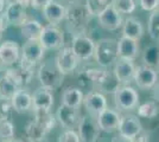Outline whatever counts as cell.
Wrapping results in <instances>:
<instances>
[{
	"label": "cell",
	"instance_id": "obj_32",
	"mask_svg": "<svg viewBox=\"0 0 159 142\" xmlns=\"http://www.w3.org/2000/svg\"><path fill=\"white\" fill-rule=\"evenodd\" d=\"M112 2L113 0H86L87 7L93 17H98Z\"/></svg>",
	"mask_w": 159,
	"mask_h": 142
},
{
	"label": "cell",
	"instance_id": "obj_43",
	"mask_svg": "<svg viewBox=\"0 0 159 142\" xmlns=\"http://www.w3.org/2000/svg\"><path fill=\"white\" fill-rule=\"evenodd\" d=\"M6 0H0V14L4 12V10H5V7H6Z\"/></svg>",
	"mask_w": 159,
	"mask_h": 142
},
{
	"label": "cell",
	"instance_id": "obj_34",
	"mask_svg": "<svg viewBox=\"0 0 159 142\" xmlns=\"http://www.w3.org/2000/svg\"><path fill=\"white\" fill-rule=\"evenodd\" d=\"M34 114H36V118L39 120L49 129V131H51L55 128L56 122H57L56 115H52L50 111H48V113H34Z\"/></svg>",
	"mask_w": 159,
	"mask_h": 142
},
{
	"label": "cell",
	"instance_id": "obj_12",
	"mask_svg": "<svg viewBox=\"0 0 159 142\" xmlns=\"http://www.w3.org/2000/svg\"><path fill=\"white\" fill-rule=\"evenodd\" d=\"M53 90L40 85L32 94V109L34 113H48L53 107Z\"/></svg>",
	"mask_w": 159,
	"mask_h": 142
},
{
	"label": "cell",
	"instance_id": "obj_31",
	"mask_svg": "<svg viewBox=\"0 0 159 142\" xmlns=\"http://www.w3.org/2000/svg\"><path fill=\"white\" fill-rule=\"evenodd\" d=\"M16 130L13 123L7 117H0V141H6L13 139Z\"/></svg>",
	"mask_w": 159,
	"mask_h": 142
},
{
	"label": "cell",
	"instance_id": "obj_46",
	"mask_svg": "<svg viewBox=\"0 0 159 142\" xmlns=\"http://www.w3.org/2000/svg\"><path fill=\"white\" fill-rule=\"evenodd\" d=\"M157 43H158V44H159V38H158V41H157Z\"/></svg>",
	"mask_w": 159,
	"mask_h": 142
},
{
	"label": "cell",
	"instance_id": "obj_15",
	"mask_svg": "<svg viewBox=\"0 0 159 142\" xmlns=\"http://www.w3.org/2000/svg\"><path fill=\"white\" fill-rule=\"evenodd\" d=\"M120 134L131 137V139H135L137 136H139L143 131V123L140 121V117L133 113H125L122 114L121 117V122H120L119 127Z\"/></svg>",
	"mask_w": 159,
	"mask_h": 142
},
{
	"label": "cell",
	"instance_id": "obj_19",
	"mask_svg": "<svg viewBox=\"0 0 159 142\" xmlns=\"http://www.w3.org/2000/svg\"><path fill=\"white\" fill-rule=\"evenodd\" d=\"M2 15L5 17L8 25L21 26L27 19L26 7L23 6L18 1L7 2L6 7H5V12H4Z\"/></svg>",
	"mask_w": 159,
	"mask_h": 142
},
{
	"label": "cell",
	"instance_id": "obj_20",
	"mask_svg": "<svg viewBox=\"0 0 159 142\" xmlns=\"http://www.w3.org/2000/svg\"><path fill=\"white\" fill-rule=\"evenodd\" d=\"M42 11H43L44 18L52 25H57L66 19V7L56 0H49V2Z\"/></svg>",
	"mask_w": 159,
	"mask_h": 142
},
{
	"label": "cell",
	"instance_id": "obj_23",
	"mask_svg": "<svg viewBox=\"0 0 159 142\" xmlns=\"http://www.w3.org/2000/svg\"><path fill=\"white\" fill-rule=\"evenodd\" d=\"M12 101V107L16 113H26L30 109H32V94H30V91L25 88L19 89L13 97L11 98Z\"/></svg>",
	"mask_w": 159,
	"mask_h": 142
},
{
	"label": "cell",
	"instance_id": "obj_37",
	"mask_svg": "<svg viewBox=\"0 0 159 142\" xmlns=\"http://www.w3.org/2000/svg\"><path fill=\"white\" fill-rule=\"evenodd\" d=\"M139 5L144 11L153 12L159 7V0H139Z\"/></svg>",
	"mask_w": 159,
	"mask_h": 142
},
{
	"label": "cell",
	"instance_id": "obj_14",
	"mask_svg": "<svg viewBox=\"0 0 159 142\" xmlns=\"http://www.w3.org/2000/svg\"><path fill=\"white\" fill-rule=\"evenodd\" d=\"M98 23L100 26L107 31H116L120 27H122L124 18L122 14L114 7V5L111 4L98 15Z\"/></svg>",
	"mask_w": 159,
	"mask_h": 142
},
{
	"label": "cell",
	"instance_id": "obj_17",
	"mask_svg": "<svg viewBox=\"0 0 159 142\" xmlns=\"http://www.w3.org/2000/svg\"><path fill=\"white\" fill-rule=\"evenodd\" d=\"M137 65L134 64V61L122 59L119 58L113 65V74L115 75L116 80L120 84H131L134 82Z\"/></svg>",
	"mask_w": 159,
	"mask_h": 142
},
{
	"label": "cell",
	"instance_id": "obj_25",
	"mask_svg": "<svg viewBox=\"0 0 159 142\" xmlns=\"http://www.w3.org/2000/svg\"><path fill=\"white\" fill-rule=\"evenodd\" d=\"M83 100H84V94L82 89L77 87H68L62 93L61 103L73 108H80L81 105H83Z\"/></svg>",
	"mask_w": 159,
	"mask_h": 142
},
{
	"label": "cell",
	"instance_id": "obj_21",
	"mask_svg": "<svg viewBox=\"0 0 159 142\" xmlns=\"http://www.w3.org/2000/svg\"><path fill=\"white\" fill-rule=\"evenodd\" d=\"M24 133L29 142H44L47 139V135L50 131L39 120L34 118L33 121L26 123L24 128Z\"/></svg>",
	"mask_w": 159,
	"mask_h": 142
},
{
	"label": "cell",
	"instance_id": "obj_40",
	"mask_svg": "<svg viewBox=\"0 0 159 142\" xmlns=\"http://www.w3.org/2000/svg\"><path fill=\"white\" fill-rule=\"evenodd\" d=\"M7 25H8V24H7L5 17H4L2 14H0V38L2 37V33H4V31L6 30Z\"/></svg>",
	"mask_w": 159,
	"mask_h": 142
},
{
	"label": "cell",
	"instance_id": "obj_13",
	"mask_svg": "<svg viewBox=\"0 0 159 142\" xmlns=\"http://www.w3.org/2000/svg\"><path fill=\"white\" fill-rule=\"evenodd\" d=\"M55 59L57 63V67L64 75L73 74L74 71L79 68L80 63H81L71 46H64L61 50H58V54Z\"/></svg>",
	"mask_w": 159,
	"mask_h": 142
},
{
	"label": "cell",
	"instance_id": "obj_10",
	"mask_svg": "<svg viewBox=\"0 0 159 142\" xmlns=\"http://www.w3.org/2000/svg\"><path fill=\"white\" fill-rule=\"evenodd\" d=\"M122 113L116 108L107 107L102 113L96 116V121L99 123L100 128L103 133H115L119 130L120 122H121Z\"/></svg>",
	"mask_w": 159,
	"mask_h": 142
},
{
	"label": "cell",
	"instance_id": "obj_5",
	"mask_svg": "<svg viewBox=\"0 0 159 142\" xmlns=\"http://www.w3.org/2000/svg\"><path fill=\"white\" fill-rule=\"evenodd\" d=\"M45 51L39 41H26L21 47L20 62L29 68H33L42 63Z\"/></svg>",
	"mask_w": 159,
	"mask_h": 142
},
{
	"label": "cell",
	"instance_id": "obj_8",
	"mask_svg": "<svg viewBox=\"0 0 159 142\" xmlns=\"http://www.w3.org/2000/svg\"><path fill=\"white\" fill-rule=\"evenodd\" d=\"M39 41L45 50H61L62 47H64L66 38L61 28L50 24L43 27Z\"/></svg>",
	"mask_w": 159,
	"mask_h": 142
},
{
	"label": "cell",
	"instance_id": "obj_3",
	"mask_svg": "<svg viewBox=\"0 0 159 142\" xmlns=\"http://www.w3.org/2000/svg\"><path fill=\"white\" fill-rule=\"evenodd\" d=\"M114 104L115 108L122 114L133 113L140 104V96L138 90L131 84H120L114 93Z\"/></svg>",
	"mask_w": 159,
	"mask_h": 142
},
{
	"label": "cell",
	"instance_id": "obj_16",
	"mask_svg": "<svg viewBox=\"0 0 159 142\" xmlns=\"http://www.w3.org/2000/svg\"><path fill=\"white\" fill-rule=\"evenodd\" d=\"M83 107L86 109L87 114L96 117L100 113H102L108 107L107 97L105 96L103 93L98 91V90L89 91L88 94L84 95Z\"/></svg>",
	"mask_w": 159,
	"mask_h": 142
},
{
	"label": "cell",
	"instance_id": "obj_30",
	"mask_svg": "<svg viewBox=\"0 0 159 142\" xmlns=\"http://www.w3.org/2000/svg\"><path fill=\"white\" fill-rule=\"evenodd\" d=\"M147 32L153 41H158L159 38V7L151 12L147 21Z\"/></svg>",
	"mask_w": 159,
	"mask_h": 142
},
{
	"label": "cell",
	"instance_id": "obj_9",
	"mask_svg": "<svg viewBox=\"0 0 159 142\" xmlns=\"http://www.w3.org/2000/svg\"><path fill=\"white\" fill-rule=\"evenodd\" d=\"M159 82V74L157 69L141 64L137 67L135 76H134V83L135 85L141 90H151Z\"/></svg>",
	"mask_w": 159,
	"mask_h": 142
},
{
	"label": "cell",
	"instance_id": "obj_33",
	"mask_svg": "<svg viewBox=\"0 0 159 142\" xmlns=\"http://www.w3.org/2000/svg\"><path fill=\"white\" fill-rule=\"evenodd\" d=\"M112 4L121 14H131L135 11V0H113Z\"/></svg>",
	"mask_w": 159,
	"mask_h": 142
},
{
	"label": "cell",
	"instance_id": "obj_2",
	"mask_svg": "<svg viewBox=\"0 0 159 142\" xmlns=\"http://www.w3.org/2000/svg\"><path fill=\"white\" fill-rule=\"evenodd\" d=\"M94 59L96 61L99 67L111 68L119 59V50H118V41L114 38H103L96 41Z\"/></svg>",
	"mask_w": 159,
	"mask_h": 142
},
{
	"label": "cell",
	"instance_id": "obj_38",
	"mask_svg": "<svg viewBox=\"0 0 159 142\" xmlns=\"http://www.w3.org/2000/svg\"><path fill=\"white\" fill-rule=\"evenodd\" d=\"M49 0H30V6L34 10H43Z\"/></svg>",
	"mask_w": 159,
	"mask_h": 142
},
{
	"label": "cell",
	"instance_id": "obj_22",
	"mask_svg": "<svg viewBox=\"0 0 159 142\" xmlns=\"http://www.w3.org/2000/svg\"><path fill=\"white\" fill-rule=\"evenodd\" d=\"M118 50H119V58L135 61L140 52L139 41L121 36V38L118 41Z\"/></svg>",
	"mask_w": 159,
	"mask_h": 142
},
{
	"label": "cell",
	"instance_id": "obj_42",
	"mask_svg": "<svg viewBox=\"0 0 159 142\" xmlns=\"http://www.w3.org/2000/svg\"><path fill=\"white\" fill-rule=\"evenodd\" d=\"M153 95H154V100L158 102L159 104V82L157 83V85L153 88Z\"/></svg>",
	"mask_w": 159,
	"mask_h": 142
},
{
	"label": "cell",
	"instance_id": "obj_18",
	"mask_svg": "<svg viewBox=\"0 0 159 142\" xmlns=\"http://www.w3.org/2000/svg\"><path fill=\"white\" fill-rule=\"evenodd\" d=\"M21 49L14 41H5L0 44V62L1 64L12 67L20 61Z\"/></svg>",
	"mask_w": 159,
	"mask_h": 142
},
{
	"label": "cell",
	"instance_id": "obj_11",
	"mask_svg": "<svg viewBox=\"0 0 159 142\" xmlns=\"http://www.w3.org/2000/svg\"><path fill=\"white\" fill-rule=\"evenodd\" d=\"M82 116L80 108H73L62 103L56 111L57 122L64 129H77Z\"/></svg>",
	"mask_w": 159,
	"mask_h": 142
},
{
	"label": "cell",
	"instance_id": "obj_7",
	"mask_svg": "<svg viewBox=\"0 0 159 142\" xmlns=\"http://www.w3.org/2000/svg\"><path fill=\"white\" fill-rule=\"evenodd\" d=\"M76 130H77L82 142H98L100 135L102 133L99 123L96 121V117L89 115V114L82 116L81 122Z\"/></svg>",
	"mask_w": 159,
	"mask_h": 142
},
{
	"label": "cell",
	"instance_id": "obj_35",
	"mask_svg": "<svg viewBox=\"0 0 159 142\" xmlns=\"http://www.w3.org/2000/svg\"><path fill=\"white\" fill-rule=\"evenodd\" d=\"M58 142H82L76 129H66L58 137Z\"/></svg>",
	"mask_w": 159,
	"mask_h": 142
},
{
	"label": "cell",
	"instance_id": "obj_6",
	"mask_svg": "<svg viewBox=\"0 0 159 142\" xmlns=\"http://www.w3.org/2000/svg\"><path fill=\"white\" fill-rule=\"evenodd\" d=\"M95 44L96 41H94L93 38L87 36L84 32H81V33H76L73 36L71 49L79 57L80 61L87 62L94 58Z\"/></svg>",
	"mask_w": 159,
	"mask_h": 142
},
{
	"label": "cell",
	"instance_id": "obj_28",
	"mask_svg": "<svg viewBox=\"0 0 159 142\" xmlns=\"http://www.w3.org/2000/svg\"><path fill=\"white\" fill-rule=\"evenodd\" d=\"M137 115L140 118H147V120L156 118L159 115L158 102L153 98V100H148V101L140 103L137 108Z\"/></svg>",
	"mask_w": 159,
	"mask_h": 142
},
{
	"label": "cell",
	"instance_id": "obj_24",
	"mask_svg": "<svg viewBox=\"0 0 159 142\" xmlns=\"http://www.w3.org/2000/svg\"><path fill=\"white\" fill-rule=\"evenodd\" d=\"M144 32H145L144 25L137 18L128 17L124 20V24H122V36L124 37L139 41L143 38Z\"/></svg>",
	"mask_w": 159,
	"mask_h": 142
},
{
	"label": "cell",
	"instance_id": "obj_26",
	"mask_svg": "<svg viewBox=\"0 0 159 142\" xmlns=\"http://www.w3.org/2000/svg\"><path fill=\"white\" fill-rule=\"evenodd\" d=\"M21 88L23 85L8 71H6L0 77V96L12 98L13 95Z\"/></svg>",
	"mask_w": 159,
	"mask_h": 142
},
{
	"label": "cell",
	"instance_id": "obj_44",
	"mask_svg": "<svg viewBox=\"0 0 159 142\" xmlns=\"http://www.w3.org/2000/svg\"><path fill=\"white\" fill-rule=\"evenodd\" d=\"M1 142H23L21 140H18V139H16V137H13V139H10V140H6V141H1Z\"/></svg>",
	"mask_w": 159,
	"mask_h": 142
},
{
	"label": "cell",
	"instance_id": "obj_27",
	"mask_svg": "<svg viewBox=\"0 0 159 142\" xmlns=\"http://www.w3.org/2000/svg\"><path fill=\"white\" fill-rule=\"evenodd\" d=\"M43 25L36 19H29L27 18L25 23L20 26L21 36L26 41H39L40 34L43 31Z\"/></svg>",
	"mask_w": 159,
	"mask_h": 142
},
{
	"label": "cell",
	"instance_id": "obj_41",
	"mask_svg": "<svg viewBox=\"0 0 159 142\" xmlns=\"http://www.w3.org/2000/svg\"><path fill=\"white\" fill-rule=\"evenodd\" d=\"M133 142H148V134H146V133L143 131L139 136H137V137L134 139Z\"/></svg>",
	"mask_w": 159,
	"mask_h": 142
},
{
	"label": "cell",
	"instance_id": "obj_1",
	"mask_svg": "<svg viewBox=\"0 0 159 142\" xmlns=\"http://www.w3.org/2000/svg\"><path fill=\"white\" fill-rule=\"evenodd\" d=\"M92 18L93 15L89 12L86 1L83 2L81 0H74L68 4L66 20L68 21V25L71 26V28L75 31L74 34L84 32V28Z\"/></svg>",
	"mask_w": 159,
	"mask_h": 142
},
{
	"label": "cell",
	"instance_id": "obj_36",
	"mask_svg": "<svg viewBox=\"0 0 159 142\" xmlns=\"http://www.w3.org/2000/svg\"><path fill=\"white\" fill-rule=\"evenodd\" d=\"M11 110H13L11 98L0 96V117H7Z\"/></svg>",
	"mask_w": 159,
	"mask_h": 142
},
{
	"label": "cell",
	"instance_id": "obj_39",
	"mask_svg": "<svg viewBox=\"0 0 159 142\" xmlns=\"http://www.w3.org/2000/svg\"><path fill=\"white\" fill-rule=\"evenodd\" d=\"M133 141H134V139H131V137H127V136L122 135V134H120L119 131L111 140V142H133Z\"/></svg>",
	"mask_w": 159,
	"mask_h": 142
},
{
	"label": "cell",
	"instance_id": "obj_4",
	"mask_svg": "<svg viewBox=\"0 0 159 142\" xmlns=\"http://www.w3.org/2000/svg\"><path fill=\"white\" fill-rule=\"evenodd\" d=\"M37 76L40 82V85L55 90L62 85L66 75L57 67L56 59H48L40 63L37 71Z\"/></svg>",
	"mask_w": 159,
	"mask_h": 142
},
{
	"label": "cell",
	"instance_id": "obj_29",
	"mask_svg": "<svg viewBox=\"0 0 159 142\" xmlns=\"http://www.w3.org/2000/svg\"><path fill=\"white\" fill-rule=\"evenodd\" d=\"M143 64L150 67H158L159 68V44H152L145 47L143 52Z\"/></svg>",
	"mask_w": 159,
	"mask_h": 142
},
{
	"label": "cell",
	"instance_id": "obj_45",
	"mask_svg": "<svg viewBox=\"0 0 159 142\" xmlns=\"http://www.w3.org/2000/svg\"><path fill=\"white\" fill-rule=\"evenodd\" d=\"M7 2H12V1H17V0H6Z\"/></svg>",
	"mask_w": 159,
	"mask_h": 142
}]
</instances>
